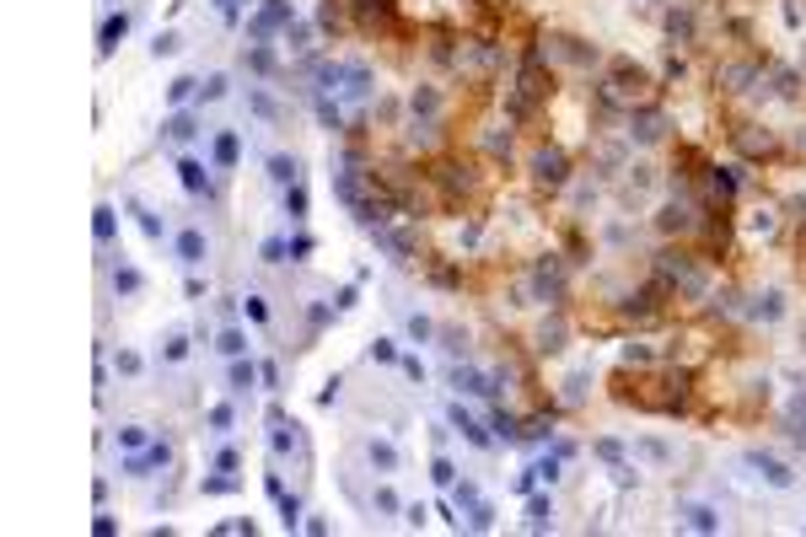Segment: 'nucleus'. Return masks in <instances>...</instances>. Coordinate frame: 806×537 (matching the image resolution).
<instances>
[{
  "instance_id": "393cba45",
  "label": "nucleus",
  "mask_w": 806,
  "mask_h": 537,
  "mask_svg": "<svg viewBox=\"0 0 806 537\" xmlns=\"http://www.w3.org/2000/svg\"><path fill=\"white\" fill-rule=\"evenodd\" d=\"M688 516V526H699V532H715V516L704 511V505H694V511H683Z\"/></svg>"
},
{
  "instance_id": "5701e85b",
  "label": "nucleus",
  "mask_w": 806,
  "mask_h": 537,
  "mask_svg": "<svg viewBox=\"0 0 806 537\" xmlns=\"http://www.w3.org/2000/svg\"><path fill=\"white\" fill-rule=\"evenodd\" d=\"M119 446H124V452H134V446H146V430H140V425H124V430H119Z\"/></svg>"
},
{
  "instance_id": "dca6fc26",
  "label": "nucleus",
  "mask_w": 806,
  "mask_h": 537,
  "mask_svg": "<svg viewBox=\"0 0 806 537\" xmlns=\"http://www.w3.org/2000/svg\"><path fill=\"white\" fill-rule=\"evenodd\" d=\"M205 419H210V430H215V435H226V430H232V403H215Z\"/></svg>"
},
{
  "instance_id": "f03ea898",
  "label": "nucleus",
  "mask_w": 806,
  "mask_h": 537,
  "mask_svg": "<svg viewBox=\"0 0 806 537\" xmlns=\"http://www.w3.org/2000/svg\"><path fill=\"white\" fill-rule=\"evenodd\" d=\"M296 430H301V425H291L280 408L269 414V446H274V457H285V452H296V446H301V435H296Z\"/></svg>"
},
{
  "instance_id": "2f4dec72",
  "label": "nucleus",
  "mask_w": 806,
  "mask_h": 537,
  "mask_svg": "<svg viewBox=\"0 0 806 537\" xmlns=\"http://www.w3.org/2000/svg\"><path fill=\"white\" fill-rule=\"evenodd\" d=\"M258 371H264V387H280V366H274V360H264Z\"/></svg>"
},
{
  "instance_id": "cd10ccee",
  "label": "nucleus",
  "mask_w": 806,
  "mask_h": 537,
  "mask_svg": "<svg viewBox=\"0 0 806 537\" xmlns=\"http://www.w3.org/2000/svg\"><path fill=\"white\" fill-rule=\"evenodd\" d=\"M371 360H382V366H387V360H398V349H392V339H377V344H371Z\"/></svg>"
},
{
  "instance_id": "39448f33",
  "label": "nucleus",
  "mask_w": 806,
  "mask_h": 537,
  "mask_svg": "<svg viewBox=\"0 0 806 537\" xmlns=\"http://www.w3.org/2000/svg\"><path fill=\"white\" fill-rule=\"evenodd\" d=\"M205 253H210L205 232H183V237H178V258H183L188 268H199V264H205Z\"/></svg>"
},
{
  "instance_id": "f8f14e48",
  "label": "nucleus",
  "mask_w": 806,
  "mask_h": 537,
  "mask_svg": "<svg viewBox=\"0 0 806 537\" xmlns=\"http://www.w3.org/2000/svg\"><path fill=\"white\" fill-rule=\"evenodd\" d=\"M452 425H457V430H463V435H468V440H473V446H489V435H484V430H478V419H468V414H463V408H452Z\"/></svg>"
},
{
  "instance_id": "0eeeda50",
  "label": "nucleus",
  "mask_w": 806,
  "mask_h": 537,
  "mask_svg": "<svg viewBox=\"0 0 806 537\" xmlns=\"http://www.w3.org/2000/svg\"><path fill=\"white\" fill-rule=\"evenodd\" d=\"M215 349H220V354H232V360H237V354H247V333H242V328H220Z\"/></svg>"
},
{
  "instance_id": "f3484780",
  "label": "nucleus",
  "mask_w": 806,
  "mask_h": 537,
  "mask_svg": "<svg viewBox=\"0 0 806 537\" xmlns=\"http://www.w3.org/2000/svg\"><path fill=\"white\" fill-rule=\"evenodd\" d=\"M113 291H119V295H134V291H140V268H119V274H113Z\"/></svg>"
},
{
  "instance_id": "f257e3e1",
  "label": "nucleus",
  "mask_w": 806,
  "mask_h": 537,
  "mask_svg": "<svg viewBox=\"0 0 806 537\" xmlns=\"http://www.w3.org/2000/svg\"><path fill=\"white\" fill-rule=\"evenodd\" d=\"M274 27H291V0H264V11L247 22V38H253V43H264Z\"/></svg>"
},
{
  "instance_id": "1a4fd4ad",
  "label": "nucleus",
  "mask_w": 806,
  "mask_h": 537,
  "mask_svg": "<svg viewBox=\"0 0 806 537\" xmlns=\"http://www.w3.org/2000/svg\"><path fill=\"white\" fill-rule=\"evenodd\" d=\"M232 161H237V134L220 129V134H215V167H232Z\"/></svg>"
},
{
  "instance_id": "7ed1b4c3",
  "label": "nucleus",
  "mask_w": 806,
  "mask_h": 537,
  "mask_svg": "<svg viewBox=\"0 0 806 537\" xmlns=\"http://www.w3.org/2000/svg\"><path fill=\"white\" fill-rule=\"evenodd\" d=\"M178 178H183V188H188V194H210V172H205V161L183 156V161H178Z\"/></svg>"
},
{
  "instance_id": "aec40b11",
  "label": "nucleus",
  "mask_w": 806,
  "mask_h": 537,
  "mask_svg": "<svg viewBox=\"0 0 806 537\" xmlns=\"http://www.w3.org/2000/svg\"><path fill=\"white\" fill-rule=\"evenodd\" d=\"M92 232H97V242H113V210H108V205L97 210V220H92Z\"/></svg>"
},
{
  "instance_id": "6e6552de",
  "label": "nucleus",
  "mask_w": 806,
  "mask_h": 537,
  "mask_svg": "<svg viewBox=\"0 0 806 537\" xmlns=\"http://www.w3.org/2000/svg\"><path fill=\"white\" fill-rule=\"evenodd\" d=\"M194 92H199V81H194V75H178V81L167 86V108H183V102L194 97Z\"/></svg>"
},
{
  "instance_id": "473e14b6",
  "label": "nucleus",
  "mask_w": 806,
  "mask_h": 537,
  "mask_svg": "<svg viewBox=\"0 0 806 537\" xmlns=\"http://www.w3.org/2000/svg\"><path fill=\"white\" fill-rule=\"evenodd\" d=\"M312 253V237H291V258H306Z\"/></svg>"
},
{
  "instance_id": "72a5a7b5",
  "label": "nucleus",
  "mask_w": 806,
  "mask_h": 537,
  "mask_svg": "<svg viewBox=\"0 0 806 537\" xmlns=\"http://www.w3.org/2000/svg\"><path fill=\"white\" fill-rule=\"evenodd\" d=\"M237 6H242V0H215V11H220V16H237Z\"/></svg>"
},
{
  "instance_id": "423d86ee",
  "label": "nucleus",
  "mask_w": 806,
  "mask_h": 537,
  "mask_svg": "<svg viewBox=\"0 0 806 537\" xmlns=\"http://www.w3.org/2000/svg\"><path fill=\"white\" fill-rule=\"evenodd\" d=\"M167 446H161V440H156V446H151V452L146 457H129V462H124V473H134V478H140V473H146V467H167Z\"/></svg>"
},
{
  "instance_id": "b1692460",
  "label": "nucleus",
  "mask_w": 806,
  "mask_h": 537,
  "mask_svg": "<svg viewBox=\"0 0 806 537\" xmlns=\"http://www.w3.org/2000/svg\"><path fill=\"white\" fill-rule=\"evenodd\" d=\"M242 312L253 322H269V306H264V295H242Z\"/></svg>"
},
{
  "instance_id": "ddd939ff",
  "label": "nucleus",
  "mask_w": 806,
  "mask_h": 537,
  "mask_svg": "<svg viewBox=\"0 0 806 537\" xmlns=\"http://www.w3.org/2000/svg\"><path fill=\"white\" fill-rule=\"evenodd\" d=\"M285 210H291V220H306V188L301 183L285 188Z\"/></svg>"
},
{
  "instance_id": "4be33fe9",
  "label": "nucleus",
  "mask_w": 806,
  "mask_h": 537,
  "mask_svg": "<svg viewBox=\"0 0 806 537\" xmlns=\"http://www.w3.org/2000/svg\"><path fill=\"white\" fill-rule=\"evenodd\" d=\"M215 97H226V75H210V81L199 86V102H215Z\"/></svg>"
},
{
  "instance_id": "c756f323",
  "label": "nucleus",
  "mask_w": 806,
  "mask_h": 537,
  "mask_svg": "<svg viewBox=\"0 0 806 537\" xmlns=\"http://www.w3.org/2000/svg\"><path fill=\"white\" fill-rule=\"evenodd\" d=\"M161 354H167V360H183V354H188V339H167V349H161Z\"/></svg>"
},
{
  "instance_id": "c85d7f7f",
  "label": "nucleus",
  "mask_w": 806,
  "mask_h": 537,
  "mask_svg": "<svg viewBox=\"0 0 806 537\" xmlns=\"http://www.w3.org/2000/svg\"><path fill=\"white\" fill-rule=\"evenodd\" d=\"M119 371H124V376H134V371H140V354H134V349H119Z\"/></svg>"
},
{
  "instance_id": "bb28decb",
  "label": "nucleus",
  "mask_w": 806,
  "mask_h": 537,
  "mask_svg": "<svg viewBox=\"0 0 806 537\" xmlns=\"http://www.w3.org/2000/svg\"><path fill=\"white\" fill-rule=\"evenodd\" d=\"M247 102H253V108H258V113H264V119H280V108H274V102H269V97H264V92H247Z\"/></svg>"
},
{
  "instance_id": "20e7f679",
  "label": "nucleus",
  "mask_w": 806,
  "mask_h": 537,
  "mask_svg": "<svg viewBox=\"0 0 806 537\" xmlns=\"http://www.w3.org/2000/svg\"><path fill=\"white\" fill-rule=\"evenodd\" d=\"M258 376H264V371H258L253 360H242V354H237V360H232V371H226V381H232V392H237V398H242V392H253V381H258Z\"/></svg>"
},
{
  "instance_id": "2eb2a0df",
  "label": "nucleus",
  "mask_w": 806,
  "mask_h": 537,
  "mask_svg": "<svg viewBox=\"0 0 806 537\" xmlns=\"http://www.w3.org/2000/svg\"><path fill=\"white\" fill-rule=\"evenodd\" d=\"M269 172H274V183H296V172H301V167H296V156H274V161H269Z\"/></svg>"
},
{
  "instance_id": "412c9836",
  "label": "nucleus",
  "mask_w": 806,
  "mask_h": 537,
  "mask_svg": "<svg viewBox=\"0 0 806 537\" xmlns=\"http://www.w3.org/2000/svg\"><path fill=\"white\" fill-rule=\"evenodd\" d=\"M452 381H457V387H463V392H489V381L478 376V371H457Z\"/></svg>"
},
{
  "instance_id": "a211bd4d",
  "label": "nucleus",
  "mask_w": 806,
  "mask_h": 537,
  "mask_svg": "<svg viewBox=\"0 0 806 537\" xmlns=\"http://www.w3.org/2000/svg\"><path fill=\"white\" fill-rule=\"evenodd\" d=\"M285 258H291V242H285V237H269V242H264V264H285Z\"/></svg>"
},
{
  "instance_id": "9b49d317",
  "label": "nucleus",
  "mask_w": 806,
  "mask_h": 537,
  "mask_svg": "<svg viewBox=\"0 0 806 537\" xmlns=\"http://www.w3.org/2000/svg\"><path fill=\"white\" fill-rule=\"evenodd\" d=\"M167 134H172V140H188V134H199V119H194V113H172Z\"/></svg>"
},
{
  "instance_id": "a878e982",
  "label": "nucleus",
  "mask_w": 806,
  "mask_h": 537,
  "mask_svg": "<svg viewBox=\"0 0 806 537\" xmlns=\"http://www.w3.org/2000/svg\"><path fill=\"white\" fill-rule=\"evenodd\" d=\"M237 489V478L232 473H220V478H205V494H232Z\"/></svg>"
},
{
  "instance_id": "4468645a",
  "label": "nucleus",
  "mask_w": 806,
  "mask_h": 537,
  "mask_svg": "<svg viewBox=\"0 0 806 537\" xmlns=\"http://www.w3.org/2000/svg\"><path fill=\"white\" fill-rule=\"evenodd\" d=\"M134 220H140V232H146L151 242H161V237H167V226H161V220L151 215V210H140V205H134Z\"/></svg>"
},
{
  "instance_id": "7c9ffc66",
  "label": "nucleus",
  "mask_w": 806,
  "mask_h": 537,
  "mask_svg": "<svg viewBox=\"0 0 806 537\" xmlns=\"http://www.w3.org/2000/svg\"><path fill=\"white\" fill-rule=\"evenodd\" d=\"M92 532H97V537H113V516H108V511H97V521H92Z\"/></svg>"
},
{
  "instance_id": "9d476101",
  "label": "nucleus",
  "mask_w": 806,
  "mask_h": 537,
  "mask_svg": "<svg viewBox=\"0 0 806 537\" xmlns=\"http://www.w3.org/2000/svg\"><path fill=\"white\" fill-rule=\"evenodd\" d=\"M124 33H129V16H124V11H119V16H108V22H102V54H108Z\"/></svg>"
},
{
  "instance_id": "6ab92c4d",
  "label": "nucleus",
  "mask_w": 806,
  "mask_h": 537,
  "mask_svg": "<svg viewBox=\"0 0 806 537\" xmlns=\"http://www.w3.org/2000/svg\"><path fill=\"white\" fill-rule=\"evenodd\" d=\"M371 462H377V467H398V452H392L387 440H371Z\"/></svg>"
}]
</instances>
